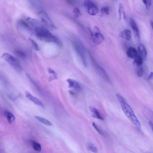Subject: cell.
I'll return each mask as SVG.
<instances>
[{"label": "cell", "mask_w": 153, "mask_h": 153, "mask_svg": "<svg viewBox=\"0 0 153 153\" xmlns=\"http://www.w3.org/2000/svg\"><path fill=\"white\" fill-rule=\"evenodd\" d=\"M116 96L120 103L124 114L138 129H140V123L135 116L132 108L128 105L125 98L122 96L118 94H116Z\"/></svg>", "instance_id": "cell-1"}, {"label": "cell", "mask_w": 153, "mask_h": 153, "mask_svg": "<svg viewBox=\"0 0 153 153\" xmlns=\"http://www.w3.org/2000/svg\"><path fill=\"white\" fill-rule=\"evenodd\" d=\"M35 28V30L38 37L43 40H47V41L53 42L59 46H61V42L59 39L43 27L42 25Z\"/></svg>", "instance_id": "cell-2"}, {"label": "cell", "mask_w": 153, "mask_h": 153, "mask_svg": "<svg viewBox=\"0 0 153 153\" xmlns=\"http://www.w3.org/2000/svg\"><path fill=\"white\" fill-rule=\"evenodd\" d=\"M1 58L7 62L17 71L20 72L22 71V67L19 61L10 54L5 53L2 54Z\"/></svg>", "instance_id": "cell-3"}, {"label": "cell", "mask_w": 153, "mask_h": 153, "mask_svg": "<svg viewBox=\"0 0 153 153\" xmlns=\"http://www.w3.org/2000/svg\"><path fill=\"white\" fill-rule=\"evenodd\" d=\"M84 6L87 9L88 13L91 15H95L98 12V7L95 4L91 1H86Z\"/></svg>", "instance_id": "cell-4"}, {"label": "cell", "mask_w": 153, "mask_h": 153, "mask_svg": "<svg viewBox=\"0 0 153 153\" xmlns=\"http://www.w3.org/2000/svg\"><path fill=\"white\" fill-rule=\"evenodd\" d=\"M91 33L93 41L96 44H101L105 40L104 36L100 33L99 29L97 27H94V32H91Z\"/></svg>", "instance_id": "cell-5"}, {"label": "cell", "mask_w": 153, "mask_h": 153, "mask_svg": "<svg viewBox=\"0 0 153 153\" xmlns=\"http://www.w3.org/2000/svg\"><path fill=\"white\" fill-rule=\"evenodd\" d=\"M37 14L41 18V21L43 23L47 26L49 27L55 28V27L52 24L49 17L47 13L44 11L40 10L37 12Z\"/></svg>", "instance_id": "cell-6"}, {"label": "cell", "mask_w": 153, "mask_h": 153, "mask_svg": "<svg viewBox=\"0 0 153 153\" xmlns=\"http://www.w3.org/2000/svg\"><path fill=\"white\" fill-rule=\"evenodd\" d=\"M91 59L92 61L93 62V64H94L96 68L97 71L99 72V73L101 74L103 78H104L106 80L109 82L110 80L109 77L108 76L106 72V71L102 67L99 65L95 61V59H93V57H91Z\"/></svg>", "instance_id": "cell-7"}, {"label": "cell", "mask_w": 153, "mask_h": 153, "mask_svg": "<svg viewBox=\"0 0 153 153\" xmlns=\"http://www.w3.org/2000/svg\"><path fill=\"white\" fill-rule=\"evenodd\" d=\"M129 24L131 28H132V30L134 34L135 37L139 39V40H140V36L139 29H138L137 24L134 20L132 18L130 19Z\"/></svg>", "instance_id": "cell-8"}, {"label": "cell", "mask_w": 153, "mask_h": 153, "mask_svg": "<svg viewBox=\"0 0 153 153\" xmlns=\"http://www.w3.org/2000/svg\"><path fill=\"white\" fill-rule=\"evenodd\" d=\"M25 94L26 97L29 99V100H31V101H33L35 104H36V105L42 107H44V105H43L42 102L40 100L36 98L34 96L29 92L28 91L26 92Z\"/></svg>", "instance_id": "cell-9"}, {"label": "cell", "mask_w": 153, "mask_h": 153, "mask_svg": "<svg viewBox=\"0 0 153 153\" xmlns=\"http://www.w3.org/2000/svg\"><path fill=\"white\" fill-rule=\"evenodd\" d=\"M139 55L142 57L143 60H145L147 56V51L145 46L143 44H141L138 47Z\"/></svg>", "instance_id": "cell-10"}, {"label": "cell", "mask_w": 153, "mask_h": 153, "mask_svg": "<svg viewBox=\"0 0 153 153\" xmlns=\"http://www.w3.org/2000/svg\"><path fill=\"white\" fill-rule=\"evenodd\" d=\"M67 82L69 83V87L74 88L78 91H80L81 89V86L76 81L71 79L67 80Z\"/></svg>", "instance_id": "cell-11"}, {"label": "cell", "mask_w": 153, "mask_h": 153, "mask_svg": "<svg viewBox=\"0 0 153 153\" xmlns=\"http://www.w3.org/2000/svg\"><path fill=\"white\" fill-rule=\"evenodd\" d=\"M137 51L133 47H130L128 49L127 52V55L128 58L134 59L138 55Z\"/></svg>", "instance_id": "cell-12"}, {"label": "cell", "mask_w": 153, "mask_h": 153, "mask_svg": "<svg viewBox=\"0 0 153 153\" xmlns=\"http://www.w3.org/2000/svg\"><path fill=\"white\" fill-rule=\"evenodd\" d=\"M120 36L121 38L125 39L127 41H130L131 38V31L128 29H125L121 32Z\"/></svg>", "instance_id": "cell-13"}, {"label": "cell", "mask_w": 153, "mask_h": 153, "mask_svg": "<svg viewBox=\"0 0 153 153\" xmlns=\"http://www.w3.org/2000/svg\"><path fill=\"white\" fill-rule=\"evenodd\" d=\"M90 109L92 112L93 117L101 120H104V119L99 112L97 109L91 106Z\"/></svg>", "instance_id": "cell-14"}, {"label": "cell", "mask_w": 153, "mask_h": 153, "mask_svg": "<svg viewBox=\"0 0 153 153\" xmlns=\"http://www.w3.org/2000/svg\"><path fill=\"white\" fill-rule=\"evenodd\" d=\"M14 53L16 56L21 59H25L27 57V54L25 51L21 50H16Z\"/></svg>", "instance_id": "cell-15"}, {"label": "cell", "mask_w": 153, "mask_h": 153, "mask_svg": "<svg viewBox=\"0 0 153 153\" xmlns=\"http://www.w3.org/2000/svg\"><path fill=\"white\" fill-rule=\"evenodd\" d=\"M5 115L6 116L8 122L9 124H11L15 120V118L13 115L12 113L8 111L5 112Z\"/></svg>", "instance_id": "cell-16"}, {"label": "cell", "mask_w": 153, "mask_h": 153, "mask_svg": "<svg viewBox=\"0 0 153 153\" xmlns=\"http://www.w3.org/2000/svg\"><path fill=\"white\" fill-rule=\"evenodd\" d=\"M35 118L40 122L43 123V124H45L46 125L50 126H51L52 125V124L50 122L44 118L39 116H35Z\"/></svg>", "instance_id": "cell-17"}, {"label": "cell", "mask_w": 153, "mask_h": 153, "mask_svg": "<svg viewBox=\"0 0 153 153\" xmlns=\"http://www.w3.org/2000/svg\"><path fill=\"white\" fill-rule=\"evenodd\" d=\"M134 59V63L138 66H142V65L143 61V59L142 57L140 55H137Z\"/></svg>", "instance_id": "cell-18"}, {"label": "cell", "mask_w": 153, "mask_h": 153, "mask_svg": "<svg viewBox=\"0 0 153 153\" xmlns=\"http://www.w3.org/2000/svg\"><path fill=\"white\" fill-rule=\"evenodd\" d=\"M118 12L119 19H121L122 14L124 16V19H125V12L124 11V7L123 5L121 3L119 5Z\"/></svg>", "instance_id": "cell-19"}, {"label": "cell", "mask_w": 153, "mask_h": 153, "mask_svg": "<svg viewBox=\"0 0 153 153\" xmlns=\"http://www.w3.org/2000/svg\"><path fill=\"white\" fill-rule=\"evenodd\" d=\"M32 147L34 150L37 152H40L41 151V145L37 142L35 141L32 142Z\"/></svg>", "instance_id": "cell-20"}, {"label": "cell", "mask_w": 153, "mask_h": 153, "mask_svg": "<svg viewBox=\"0 0 153 153\" xmlns=\"http://www.w3.org/2000/svg\"><path fill=\"white\" fill-rule=\"evenodd\" d=\"M87 148L89 151L93 152L95 153L98 152V150L94 145L91 143H88L87 145Z\"/></svg>", "instance_id": "cell-21"}, {"label": "cell", "mask_w": 153, "mask_h": 153, "mask_svg": "<svg viewBox=\"0 0 153 153\" xmlns=\"http://www.w3.org/2000/svg\"><path fill=\"white\" fill-rule=\"evenodd\" d=\"M73 13L74 17L75 18H78V17H81L82 15V14L79 9L77 7L73 9Z\"/></svg>", "instance_id": "cell-22"}, {"label": "cell", "mask_w": 153, "mask_h": 153, "mask_svg": "<svg viewBox=\"0 0 153 153\" xmlns=\"http://www.w3.org/2000/svg\"><path fill=\"white\" fill-rule=\"evenodd\" d=\"M109 8L107 6L104 7L101 9V12L102 14L108 15L109 14Z\"/></svg>", "instance_id": "cell-23"}, {"label": "cell", "mask_w": 153, "mask_h": 153, "mask_svg": "<svg viewBox=\"0 0 153 153\" xmlns=\"http://www.w3.org/2000/svg\"><path fill=\"white\" fill-rule=\"evenodd\" d=\"M93 125L95 129L97 130V132H98L100 135H105L104 132H103V131L101 130V129H100L99 128H98V126H97L96 125V124L94 122H93Z\"/></svg>", "instance_id": "cell-24"}, {"label": "cell", "mask_w": 153, "mask_h": 153, "mask_svg": "<svg viewBox=\"0 0 153 153\" xmlns=\"http://www.w3.org/2000/svg\"><path fill=\"white\" fill-rule=\"evenodd\" d=\"M139 68L137 71V74L138 76L141 77L143 76V68L141 66H138Z\"/></svg>", "instance_id": "cell-25"}, {"label": "cell", "mask_w": 153, "mask_h": 153, "mask_svg": "<svg viewBox=\"0 0 153 153\" xmlns=\"http://www.w3.org/2000/svg\"><path fill=\"white\" fill-rule=\"evenodd\" d=\"M146 8L149 9L151 7L152 4L151 0H142Z\"/></svg>", "instance_id": "cell-26"}, {"label": "cell", "mask_w": 153, "mask_h": 153, "mask_svg": "<svg viewBox=\"0 0 153 153\" xmlns=\"http://www.w3.org/2000/svg\"><path fill=\"white\" fill-rule=\"evenodd\" d=\"M30 40L32 43V44H33L34 47L35 49L37 51H38L39 50V47L38 45L35 42L34 40H32V39H30Z\"/></svg>", "instance_id": "cell-27"}, {"label": "cell", "mask_w": 153, "mask_h": 153, "mask_svg": "<svg viewBox=\"0 0 153 153\" xmlns=\"http://www.w3.org/2000/svg\"><path fill=\"white\" fill-rule=\"evenodd\" d=\"M153 72H152L151 73V74H150L148 78V80H150L152 79L153 78Z\"/></svg>", "instance_id": "cell-28"}, {"label": "cell", "mask_w": 153, "mask_h": 153, "mask_svg": "<svg viewBox=\"0 0 153 153\" xmlns=\"http://www.w3.org/2000/svg\"><path fill=\"white\" fill-rule=\"evenodd\" d=\"M148 124L149 125L150 128H151V129L152 130L153 129V123L151 121H149L148 122Z\"/></svg>", "instance_id": "cell-29"}, {"label": "cell", "mask_w": 153, "mask_h": 153, "mask_svg": "<svg viewBox=\"0 0 153 153\" xmlns=\"http://www.w3.org/2000/svg\"><path fill=\"white\" fill-rule=\"evenodd\" d=\"M151 25L152 28L153 27V22L152 21H151Z\"/></svg>", "instance_id": "cell-30"}, {"label": "cell", "mask_w": 153, "mask_h": 153, "mask_svg": "<svg viewBox=\"0 0 153 153\" xmlns=\"http://www.w3.org/2000/svg\"></svg>", "instance_id": "cell-31"}]
</instances>
